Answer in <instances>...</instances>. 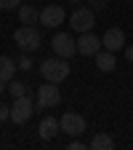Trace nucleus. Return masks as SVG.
I'll return each mask as SVG.
<instances>
[{
    "instance_id": "nucleus-1",
    "label": "nucleus",
    "mask_w": 133,
    "mask_h": 150,
    "mask_svg": "<svg viewBox=\"0 0 133 150\" xmlns=\"http://www.w3.org/2000/svg\"><path fill=\"white\" fill-rule=\"evenodd\" d=\"M69 72H72L69 62L64 59V56H56V54L40 64V75H43L45 81H51V83H61V81H67Z\"/></svg>"
},
{
    "instance_id": "nucleus-2",
    "label": "nucleus",
    "mask_w": 133,
    "mask_h": 150,
    "mask_svg": "<svg viewBox=\"0 0 133 150\" xmlns=\"http://www.w3.org/2000/svg\"><path fill=\"white\" fill-rule=\"evenodd\" d=\"M13 43L22 48L24 54H32V51H37V48H40L43 35H40V30H37L35 24H22V27L13 32Z\"/></svg>"
},
{
    "instance_id": "nucleus-3",
    "label": "nucleus",
    "mask_w": 133,
    "mask_h": 150,
    "mask_svg": "<svg viewBox=\"0 0 133 150\" xmlns=\"http://www.w3.org/2000/svg\"><path fill=\"white\" fill-rule=\"evenodd\" d=\"M35 105H37V110H51V107H59V105H61V91H59V83L45 81L40 88H37Z\"/></svg>"
},
{
    "instance_id": "nucleus-4",
    "label": "nucleus",
    "mask_w": 133,
    "mask_h": 150,
    "mask_svg": "<svg viewBox=\"0 0 133 150\" xmlns=\"http://www.w3.org/2000/svg\"><path fill=\"white\" fill-rule=\"evenodd\" d=\"M93 24H96V13H93L91 6H77V8L69 13V27L77 32V35L80 32H91Z\"/></svg>"
},
{
    "instance_id": "nucleus-5",
    "label": "nucleus",
    "mask_w": 133,
    "mask_h": 150,
    "mask_svg": "<svg viewBox=\"0 0 133 150\" xmlns=\"http://www.w3.org/2000/svg\"><path fill=\"white\" fill-rule=\"evenodd\" d=\"M35 107L37 105H32V99L27 97H16L13 102H11V121L13 123H27L29 118H32V112H35Z\"/></svg>"
},
{
    "instance_id": "nucleus-6",
    "label": "nucleus",
    "mask_w": 133,
    "mask_h": 150,
    "mask_svg": "<svg viewBox=\"0 0 133 150\" xmlns=\"http://www.w3.org/2000/svg\"><path fill=\"white\" fill-rule=\"evenodd\" d=\"M51 46H53V54L56 56H64V59L75 56V51H77V40H75L69 32H56L53 40H51Z\"/></svg>"
},
{
    "instance_id": "nucleus-7",
    "label": "nucleus",
    "mask_w": 133,
    "mask_h": 150,
    "mask_svg": "<svg viewBox=\"0 0 133 150\" xmlns=\"http://www.w3.org/2000/svg\"><path fill=\"white\" fill-rule=\"evenodd\" d=\"M61 123V131L69 137H80L83 131H85V118L80 115V112H64V115L59 118Z\"/></svg>"
},
{
    "instance_id": "nucleus-8",
    "label": "nucleus",
    "mask_w": 133,
    "mask_h": 150,
    "mask_svg": "<svg viewBox=\"0 0 133 150\" xmlns=\"http://www.w3.org/2000/svg\"><path fill=\"white\" fill-rule=\"evenodd\" d=\"M64 22H67V11H64L61 6H45V8L40 11V24L48 27V30L61 27Z\"/></svg>"
},
{
    "instance_id": "nucleus-9",
    "label": "nucleus",
    "mask_w": 133,
    "mask_h": 150,
    "mask_svg": "<svg viewBox=\"0 0 133 150\" xmlns=\"http://www.w3.org/2000/svg\"><path fill=\"white\" fill-rule=\"evenodd\" d=\"M101 48H104L101 46V38L93 35V30L91 32H80V38H77V54H83V56H96Z\"/></svg>"
},
{
    "instance_id": "nucleus-10",
    "label": "nucleus",
    "mask_w": 133,
    "mask_h": 150,
    "mask_svg": "<svg viewBox=\"0 0 133 150\" xmlns=\"http://www.w3.org/2000/svg\"><path fill=\"white\" fill-rule=\"evenodd\" d=\"M101 46L112 54H117L120 48H125V32L120 27H109L104 35H101Z\"/></svg>"
},
{
    "instance_id": "nucleus-11",
    "label": "nucleus",
    "mask_w": 133,
    "mask_h": 150,
    "mask_svg": "<svg viewBox=\"0 0 133 150\" xmlns=\"http://www.w3.org/2000/svg\"><path fill=\"white\" fill-rule=\"evenodd\" d=\"M59 131H61V123L56 121V118H51V115H45L40 121V126H37V134H40V139H45V142H51Z\"/></svg>"
},
{
    "instance_id": "nucleus-12",
    "label": "nucleus",
    "mask_w": 133,
    "mask_h": 150,
    "mask_svg": "<svg viewBox=\"0 0 133 150\" xmlns=\"http://www.w3.org/2000/svg\"><path fill=\"white\" fill-rule=\"evenodd\" d=\"M16 11H19V22H22V24H40V11H37L35 6L22 3Z\"/></svg>"
},
{
    "instance_id": "nucleus-13",
    "label": "nucleus",
    "mask_w": 133,
    "mask_h": 150,
    "mask_svg": "<svg viewBox=\"0 0 133 150\" xmlns=\"http://www.w3.org/2000/svg\"><path fill=\"white\" fill-rule=\"evenodd\" d=\"M96 67L101 70V72H112V70H115L117 67V59H115V54H112V51H99L96 54Z\"/></svg>"
},
{
    "instance_id": "nucleus-14",
    "label": "nucleus",
    "mask_w": 133,
    "mask_h": 150,
    "mask_svg": "<svg viewBox=\"0 0 133 150\" xmlns=\"http://www.w3.org/2000/svg\"><path fill=\"white\" fill-rule=\"evenodd\" d=\"M19 67H16V62L11 59V56H0V81H6V83H11L13 81V72H16Z\"/></svg>"
},
{
    "instance_id": "nucleus-15",
    "label": "nucleus",
    "mask_w": 133,
    "mask_h": 150,
    "mask_svg": "<svg viewBox=\"0 0 133 150\" xmlns=\"http://www.w3.org/2000/svg\"><path fill=\"white\" fill-rule=\"evenodd\" d=\"M88 147H93V150H115V139L109 134H104V131H99V134H93Z\"/></svg>"
},
{
    "instance_id": "nucleus-16",
    "label": "nucleus",
    "mask_w": 133,
    "mask_h": 150,
    "mask_svg": "<svg viewBox=\"0 0 133 150\" xmlns=\"http://www.w3.org/2000/svg\"><path fill=\"white\" fill-rule=\"evenodd\" d=\"M8 91H11L13 99H16V97H24V94H27V83H22V81H11V83H8Z\"/></svg>"
},
{
    "instance_id": "nucleus-17",
    "label": "nucleus",
    "mask_w": 133,
    "mask_h": 150,
    "mask_svg": "<svg viewBox=\"0 0 133 150\" xmlns=\"http://www.w3.org/2000/svg\"><path fill=\"white\" fill-rule=\"evenodd\" d=\"M22 6V0H0V11H13Z\"/></svg>"
},
{
    "instance_id": "nucleus-18",
    "label": "nucleus",
    "mask_w": 133,
    "mask_h": 150,
    "mask_svg": "<svg viewBox=\"0 0 133 150\" xmlns=\"http://www.w3.org/2000/svg\"><path fill=\"white\" fill-rule=\"evenodd\" d=\"M16 67H19V70H32V59H29V56L24 54V56H22V59H19V62H16Z\"/></svg>"
},
{
    "instance_id": "nucleus-19",
    "label": "nucleus",
    "mask_w": 133,
    "mask_h": 150,
    "mask_svg": "<svg viewBox=\"0 0 133 150\" xmlns=\"http://www.w3.org/2000/svg\"><path fill=\"white\" fill-rule=\"evenodd\" d=\"M8 118H11V105L0 102V121H8Z\"/></svg>"
},
{
    "instance_id": "nucleus-20",
    "label": "nucleus",
    "mask_w": 133,
    "mask_h": 150,
    "mask_svg": "<svg viewBox=\"0 0 133 150\" xmlns=\"http://www.w3.org/2000/svg\"><path fill=\"white\" fill-rule=\"evenodd\" d=\"M88 6H91L93 11H104V8H107V0H88Z\"/></svg>"
},
{
    "instance_id": "nucleus-21",
    "label": "nucleus",
    "mask_w": 133,
    "mask_h": 150,
    "mask_svg": "<svg viewBox=\"0 0 133 150\" xmlns=\"http://www.w3.org/2000/svg\"><path fill=\"white\" fill-rule=\"evenodd\" d=\"M67 147H69V150H83V147H85V145H83V142H80V139H77V137H72V142H69V145H67Z\"/></svg>"
},
{
    "instance_id": "nucleus-22",
    "label": "nucleus",
    "mask_w": 133,
    "mask_h": 150,
    "mask_svg": "<svg viewBox=\"0 0 133 150\" xmlns=\"http://www.w3.org/2000/svg\"><path fill=\"white\" fill-rule=\"evenodd\" d=\"M125 59L133 62V46H125Z\"/></svg>"
},
{
    "instance_id": "nucleus-23",
    "label": "nucleus",
    "mask_w": 133,
    "mask_h": 150,
    "mask_svg": "<svg viewBox=\"0 0 133 150\" xmlns=\"http://www.w3.org/2000/svg\"><path fill=\"white\" fill-rule=\"evenodd\" d=\"M3 91H8V83H6V81H0V94H3Z\"/></svg>"
},
{
    "instance_id": "nucleus-24",
    "label": "nucleus",
    "mask_w": 133,
    "mask_h": 150,
    "mask_svg": "<svg viewBox=\"0 0 133 150\" xmlns=\"http://www.w3.org/2000/svg\"><path fill=\"white\" fill-rule=\"evenodd\" d=\"M69 3H80V0H69Z\"/></svg>"
}]
</instances>
